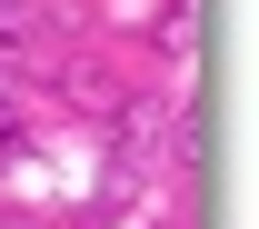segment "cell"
<instances>
[{
  "instance_id": "6da1fadb",
  "label": "cell",
  "mask_w": 259,
  "mask_h": 229,
  "mask_svg": "<svg viewBox=\"0 0 259 229\" xmlns=\"http://www.w3.org/2000/svg\"><path fill=\"white\" fill-rule=\"evenodd\" d=\"M160 130H169V100H120V160L130 169L160 150Z\"/></svg>"
},
{
  "instance_id": "7a4b0ae2",
  "label": "cell",
  "mask_w": 259,
  "mask_h": 229,
  "mask_svg": "<svg viewBox=\"0 0 259 229\" xmlns=\"http://www.w3.org/2000/svg\"><path fill=\"white\" fill-rule=\"evenodd\" d=\"M60 90H70V100H90V110H120V80H110V70H90V60H70V70H60Z\"/></svg>"
},
{
  "instance_id": "3957f363",
  "label": "cell",
  "mask_w": 259,
  "mask_h": 229,
  "mask_svg": "<svg viewBox=\"0 0 259 229\" xmlns=\"http://www.w3.org/2000/svg\"><path fill=\"white\" fill-rule=\"evenodd\" d=\"M190 40H199V10H190V0H169V10H160V50H169V60H190Z\"/></svg>"
},
{
  "instance_id": "277c9868",
  "label": "cell",
  "mask_w": 259,
  "mask_h": 229,
  "mask_svg": "<svg viewBox=\"0 0 259 229\" xmlns=\"http://www.w3.org/2000/svg\"><path fill=\"white\" fill-rule=\"evenodd\" d=\"M20 150V90H0V160Z\"/></svg>"
},
{
  "instance_id": "5b68a950",
  "label": "cell",
  "mask_w": 259,
  "mask_h": 229,
  "mask_svg": "<svg viewBox=\"0 0 259 229\" xmlns=\"http://www.w3.org/2000/svg\"><path fill=\"white\" fill-rule=\"evenodd\" d=\"M10 20H30V0H0V30H10Z\"/></svg>"
}]
</instances>
